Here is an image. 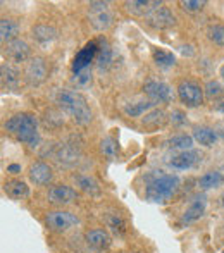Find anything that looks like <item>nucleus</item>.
<instances>
[{"mask_svg": "<svg viewBox=\"0 0 224 253\" xmlns=\"http://www.w3.org/2000/svg\"><path fill=\"white\" fill-rule=\"evenodd\" d=\"M55 103L64 114H67L80 126H87L93 119L87 98L76 90H59V93L55 95Z\"/></svg>", "mask_w": 224, "mask_h": 253, "instance_id": "1", "label": "nucleus"}, {"mask_svg": "<svg viewBox=\"0 0 224 253\" xmlns=\"http://www.w3.org/2000/svg\"><path fill=\"white\" fill-rule=\"evenodd\" d=\"M5 131L12 134L17 141L26 143L28 147L35 148L40 143V134H38V121L33 114L19 112L10 116L3 124Z\"/></svg>", "mask_w": 224, "mask_h": 253, "instance_id": "2", "label": "nucleus"}, {"mask_svg": "<svg viewBox=\"0 0 224 253\" xmlns=\"http://www.w3.org/2000/svg\"><path fill=\"white\" fill-rule=\"evenodd\" d=\"M179 188V177L174 174H164L162 170H152L147 174L145 198L154 203H166Z\"/></svg>", "mask_w": 224, "mask_h": 253, "instance_id": "3", "label": "nucleus"}, {"mask_svg": "<svg viewBox=\"0 0 224 253\" xmlns=\"http://www.w3.org/2000/svg\"><path fill=\"white\" fill-rule=\"evenodd\" d=\"M80 222L76 213L69 210H52L45 215V226L54 233H66Z\"/></svg>", "mask_w": 224, "mask_h": 253, "instance_id": "4", "label": "nucleus"}, {"mask_svg": "<svg viewBox=\"0 0 224 253\" xmlns=\"http://www.w3.org/2000/svg\"><path fill=\"white\" fill-rule=\"evenodd\" d=\"M147 98L152 103H169L174 100V90L164 81L157 80H147L141 88Z\"/></svg>", "mask_w": 224, "mask_h": 253, "instance_id": "5", "label": "nucleus"}, {"mask_svg": "<svg viewBox=\"0 0 224 253\" xmlns=\"http://www.w3.org/2000/svg\"><path fill=\"white\" fill-rule=\"evenodd\" d=\"M48 76V66L47 60L42 57H33L28 60L24 67V80L30 86H40Z\"/></svg>", "mask_w": 224, "mask_h": 253, "instance_id": "6", "label": "nucleus"}, {"mask_svg": "<svg viewBox=\"0 0 224 253\" xmlns=\"http://www.w3.org/2000/svg\"><path fill=\"white\" fill-rule=\"evenodd\" d=\"M204 93L205 91L200 88V84H197L195 81H181L178 86V97L190 109L200 107L204 103Z\"/></svg>", "mask_w": 224, "mask_h": 253, "instance_id": "7", "label": "nucleus"}, {"mask_svg": "<svg viewBox=\"0 0 224 253\" xmlns=\"http://www.w3.org/2000/svg\"><path fill=\"white\" fill-rule=\"evenodd\" d=\"M145 23L154 30H168V28L176 24V17H174L173 10L169 7L159 5L145 17Z\"/></svg>", "mask_w": 224, "mask_h": 253, "instance_id": "8", "label": "nucleus"}, {"mask_svg": "<svg viewBox=\"0 0 224 253\" xmlns=\"http://www.w3.org/2000/svg\"><path fill=\"white\" fill-rule=\"evenodd\" d=\"M97 53H98V42H90L87 43L80 52L76 53L73 60V73H81V71H87L90 69V64L95 62L97 59Z\"/></svg>", "mask_w": 224, "mask_h": 253, "instance_id": "9", "label": "nucleus"}, {"mask_svg": "<svg viewBox=\"0 0 224 253\" xmlns=\"http://www.w3.org/2000/svg\"><path fill=\"white\" fill-rule=\"evenodd\" d=\"M47 198L52 205H69V203H74L78 200V191L74 188L67 186V184H55L48 190Z\"/></svg>", "mask_w": 224, "mask_h": 253, "instance_id": "10", "label": "nucleus"}, {"mask_svg": "<svg viewBox=\"0 0 224 253\" xmlns=\"http://www.w3.org/2000/svg\"><path fill=\"white\" fill-rule=\"evenodd\" d=\"M81 157V150L73 143H60L54 148V160L60 166L71 167L78 164Z\"/></svg>", "mask_w": 224, "mask_h": 253, "instance_id": "11", "label": "nucleus"}, {"mask_svg": "<svg viewBox=\"0 0 224 253\" xmlns=\"http://www.w3.org/2000/svg\"><path fill=\"white\" fill-rule=\"evenodd\" d=\"M85 241H87V245L91 250L102 252L111 247L112 238H111V234H109V231L104 229V227H93V229L85 233Z\"/></svg>", "mask_w": 224, "mask_h": 253, "instance_id": "12", "label": "nucleus"}, {"mask_svg": "<svg viewBox=\"0 0 224 253\" xmlns=\"http://www.w3.org/2000/svg\"><path fill=\"white\" fill-rule=\"evenodd\" d=\"M28 176H30V181L35 186H47L54 179V170H52V167L48 164L38 160V162L31 164L30 170H28Z\"/></svg>", "mask_w": 224, "mask_h": 253, "instance_id": "13", "label": "nucleus"}, {"mask_svg": "<svg viewBox=\"0 0 224 253\" xmlns=\"http://www.w3.org/2000/svg\"><path fill=\"white\" fill-rule=\"evenodd\" d=\"M0 81H2V90L14 91V90H17V88H19L21 73L17 71L16 66L3 62L2 67H0Z\"/></svg>", "mask_w": 224, "mask_h": 253, "instance_id": "14", "label": "nucleus"}, {"mask_svg": "<svg viewBox=\"0 0 224 253\" xmlns=\"http://www.w3.org/2000/svg\"><path fill=\"white\" fill-rule=\"evenodd\" d=\"M200 160H202L200 152L188 150V152H179L178 155H174L173 159L169 160V166L176 170H186V169L195 167Z\"/></svg>", "mask_w": 224, "mask_h": 253, "instance_id": "15", "label": "nucleus"}, {"mask_svg": "<svg viewBox=\"0 0 224 253\" xmlns=\"http://www.w3.org/2000/svg\"><path fill=\"white\" fill-rule=\"evenodd\" d=\"M3 52H5V55L9 57L12 62H26V60L30 59L31 48H30V45H28L24 40H21V38H16V40H12L10 43L5 45Z\"/></svg>", "mask_w": 224, "mask_h": 253, "instance_id": "16", "label": "nucleus"}, {"mask_svg": "<svg viewBox=\"0 0 224 253\" xmlns=\"http://www.w3.org/2000/svg\"><path fill=\"white\" fill-rule=\"evenodd\" d=\"M162 5V2H150V0H133V2H124V9L131 16L147 17L155 7Z\"/></svg>", "mask_w": 224, "mask_h": 253, "instance_id": "17", "label": "nucleus"}, {"mask_svg": "<svg viewBox=\"0 0 224 253\" xmlns=\"http://www.w3.org/2000/svg\"><path fill=\"white\" fill-rule=\"evenodd\" d=\"M31 37H33V40L38 45H50L52 42L57 40L59 31L54 26H50V24H37L31 30Z\"/></svg>", "mask_w": 224, "mask_h": 253, "instance_id": "18", "label": "nucleus"}, {"mask_svg": "<svg viewBox=\"0 0 224 253\" xmlns=\"http://www.w3.org/2000/svg\"><path fill=\"white\" fill-rule=\"evenodd\" d=\"M205 207H207L205 197H197L190 203V207L184 210L183 215H181V224H191L195 220H198L205 213Z\"/></svg>", "mask_w": 224, "mask_h": 253, "instance_id": "19", "label": "nucleus"}, {"mask_svg": "<svg viewBox=\"0 0 224 253\" xmlns=\"http://www.w3.org/2000/svg\"><path fill=\"white\" fill-rule=\"evenodd\" d=\"M112 60H114L112 47L105 40H98V53H97V59H95L97 69L98 71H107L109 67L112 66Z\"/></svg>", "mask_w": 224, "mask_h": 253, "instance_id": "20", "label": "nucleus"}, {"mask_svg": "<svg viewBox=\"0 0 224 253\" xmlns=\"http://www.w3.org/2000/svg\"><path fill=\"white\" fill-rule=\"evenodd\" d=\"M19 35V24L10 17H2L0 19V40L2 43H10L12 40H16Z\"/></svg>", "mask_w": 224, "mask_h": 253, "instance_id": "21", "label": "nucleus"}, {"mask_svg": "<svg viewBox=\"0 0 224 253\" xmlns=\"http://www.w3.org/2000/svg\"><path fill=\"white\" fill-rule=\"evenodd\" d=\"M73 179H74V183H76V186L80 188L81 191H85V193L91 195V197L100 195V184L91 176H87V174H74Z\"/></svg>", "mask_w": 224, "mask_h": 253, "instance_id": "22", "label": "nucleus"}, {"mask_svg": "<svg viewBox=\"0 0 224 253\" xmlns=\"http://www.w3.org/2000/svg\"><path fill=\"white\" fill-rule=\"evenodd\" d=\"M3 190L14 200H23V198L30 197V186H28L24 181H17V179H10L3 184Z\"/></svg>", "mask_w": 224, "mask_h": 253, "instance_id": "23", "label": "nucleus"}, {"mask_svg": "<svg viewBox=\"0 0 224 253\" xmlns=\"http://www.w3.org/2000/svg\"><path fill=\"white\" fill-rule=\"evenodd\" d=\"M105 224H107L109 231L116 236H124L128 233V222L121 213H107L105 215Z\"/></svg>", "mask_w": 224, "mask_h": 253, "instance_id": "24", "label": "nucleus"}, {"mask_svg": "<svg viewBox=\"0 0 224 253\" xmlns=\"http://www.w3.org/2000/svg\"><path fill=\"white\" fill-rule=\"evenodd\" d=\"M114 16L111 10H104V12H90V24L97 31H105L112 26Z\"/></svg>", "mask_w": 224, "mask_h": 253, "instance_id": "25", "label": "nucleus"}, {"mask_svg": "<svg viewBox=\"0 0 224 253\" xmlns=\"http://www.w3.org/2000/svg\"><path fill=\"white\" fill-rule=\"evenodd\" d=\"M219 134L216 133L212 127H197V129L193 131V140H197L200 145H204V147H214L216 141H218Z\"/></svg>", "mask_w": 224, "mask_h": 253, "instance_id": "26", "label": "nucleus"}, {"mask_svg": "<svg viewBox=\"0 0 224 253\" xmlns=\"http://www.w3.org/2000/svg\"><path fill=\"white\" fill-rule=\"evenodd\" d=\"M223 183H224V176L219 170H209V172H205L198 179V186L202 190H214V188L223 186Z\"/></svg>", "mask_w": 224, "mask_h": 253, "instance_id": "27", "label": "nucleus"}, {"mask_svg": "<svg viewBox=\"0 0 224 253\" xmlns=\"http://www.w3.org/2000/svg\"><path fill=\"white\" fill-rule=\"evenodd\" d=\"M155 103H152L150 100H141V102H134V103H128L124 107V114L128 117H140L148 114L152 109H154Z\"/></svg>", "mask_w": 224, "mask_h": 253, "instance_id": "28", "label": "nucleus"}, {"mask_svg": "<svg viewBox=\"0 0 224 253\" xmlns=\"http://www.w3.org/2000/svg\"><path fill=\"white\" fill-rule=\"evenodd\" d=\"M169 148L173 150H179V152H188L193 147V136H188V134H176V136L169 138L166 141Z\"/></svg>", "mask_w": 224, "mask_h": 253, "instance_id": "29", "label": "nucleus"}, {"mask_svg": "<svg viewBox=\"0 0 224 253\" xmlns=\"http://www.w3.org/2000/svg\"><path fill=\"white\" fill-rule=\"evenodd\" d=\"M152 59L159 67H173L176 64V57L173 52L161 50V48H154L152 50Z\"/></svg>", "mask_w": 224, "mask_h": 253, "instance_id": "30", "label": "nucleus"}, {"mask_svg": "<svg viewBox=\"0 0 224 253\" xmlns=\"http://www.w3.org/2000/svg\"><path fill=\"white\" fill-rule=\"evenodd\" d=\"M164 121H166V112H164V110H159V109L150 110V112L145 114V117H143V124H145V126H148V127L162 126V124H164Z\"/></svg>", "mask_w": 224, "mask_h": 253, "instance_id": "31", "label": "nucleus"}, {"mask_svg": "<svg viewBox=\"0 0 224 253\" xmlns=\"http://www.w3.org/2000/svg\"><path fill=\"white\" fill-rule=\"evenodd\" d=\"M100 152L104 153L107 159H116L117 152H119V147H117V141L114 138L107 136L100 141Z\"/></svg>", "mask_w": 224, "mask_h": 253, "instance_id": "32", "label": "nucleus"}, {"mask_svg": "<svg viewBox=\"0 0 224 253\" xmlns=\"http://www.w3.org/2000/svg\"><path fill=\"white\" fill-rule=\"evenodd\" d=\"M209 40L218 47H224V24H212L207 31Z\"/></svg>", "mask_w": 224, "mask_h": 253, "instance_id": "33", "label": "nucleus"}, {"mask_svg": "<svg viewBox=\"0 0 224 253\" xmlns=\"http://www.w3.org/2000/svg\"><path fill=\"white\" fill-rule=\"evenodd\" d=\"M71 83L74 84L76 88H88L91 84V71H81V73H76L73 78H71Z\"/></svg>", "mask_w": 224, "mask_h": 253, "instance_id": "34", "label": "nucleus"}, {"mask_svg": "<svg viewBox=\"0 0 224 253\" xmlns=\"http://www.w3.org/2000/svg\"><path fill=\"white\" fill-rule=\"evenodd\" d=\"M204 91L209 98H218L224 93V86L219 83V81H209V83L205 84Z\"/></svg>", "mask_w": 224, "mask_h": 253, "instance_id": "35", "label": "nucleus"}, {"mask_svg": "<svg viewBox=\"0 0 224 253\" xmlns=\"http://www.w3.org/2000/svg\"><path fill=\"white\" fill-rule=\"evenodd\" d=\"M205 5H207L205 0H184V2H181V7L186 12H200Z\"/></svg>", "mask_w": 224, "mask_h": 253, "instance_id": "36", "label": "nucleus"}, {"mask_svg": "<svg viewBox=\"0 0 224 253\" xmlns=\"http://www.w3.org/2000/svg\"><path fill=\"white\" fill-rule=\"evenodd\" d=\"M109 2H90L88 3V12H104L109 10Z\"/></svg>", "mask_w": 224, "mask_h": 253, "instance_id": "37", "label": "nucleus"}, {"mask_svg": "<svg viewBox=\"0 0 224 253\" xmlns=\"http://www.w3.org/2000/svg\"><path fill=\"white\" fill-rule=\"evenodd\" d=\"M171 123L176 124V126H181V124L186 123V116L181 110H173L171 112Z\"/></svg>", "mask_w": 224, "mask_h": 253, "instance_id": "38", "label": "nucleus"}, {"mask_svg": "<svg viewBox=\"0 0 224 253\" xmlns=\"http://www.w3.org/2000/svg\"><path fill=\"white\" fill-rule=\"evenodd\" d=\"M7 172L19 174L21 172V166H19V164H9V166H7Z\"/></svg>", "mask_w": 224, "mask_h": 253, "instance_id": "39", "label": "nucleus"}, {"mask_svg": "<svg viewBox=\"0 0 224 253\" xmlns=\"http://www.w3.org/2000/svg\"><path fill=\"white\" fill-rule=\"evenodd\" d=\"M216 110H218V112H223L224 114V102H219L218 105H216Z\"/></svg>", "mask_w": 224, "mask_h": 253, "instance_id": "40", "label": "nucleus"}, {"mask_svg": "<svg viewBox=\"0 0 224 253\" xmlns=\"http://www.w3.org/2000/svg\"><path fill=\"white\" fill-rule=\"evenodd\" d=\"M221 76H223V80H224V66L221 67Z\"/></svg>", "mask_w": 224, "mask_h": 253, "instance_id": "41", "label": "nucleus"}, {"mask_svg": "<svg viewBox=\"0 0 224 253\" xmlns=\"http://www.w3.org/2000/svg\"><path fill=\"white\" fill-rule=\"evenodd\" d=\"M221 203H223V207H224V193H223V197H221Z\"/></svg>", "mask_w": 224, "mask_h": 253, "instance_id": "42", "label": "nucleus"}, {"mask_svg": "<svg viewBox=\"0 0 224 253\" xmlns=\"http://www.w3.org/2000/svg\"><path fill=\"white\" fill-rule=\"evenodd\" d=\"M128 253H140V252H128Z\"/></svg>", "mask_w": 224, "mask_h": 253, "instance_id": "43", "label": "nucleus"}, {"mask_svg": "<svg viewBox=\"0 0 224 253\" xmlns=\"http://www.w3.org/2000/svg\"><path fill=\"white\" fill-rule=\"evenodd\" d=\"M221 136H223V138H224V129H223V133H221Z\"/></svg>", "mask_w": 224, "mask_h": 253, "instance_id": "44", "label": "nucleus"}]
</instances>
